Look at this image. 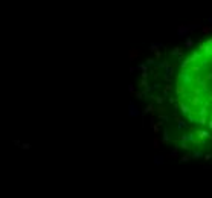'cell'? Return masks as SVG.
Masks as SVG:
<instances>
[{
	"label": "cell",
	"mask_w": 212,
	"mask_h": 198,
	"mask_svg": "<svg viewBox=\"0 0 212 198\" xmlns=\"http://www.w3.org/2000/svg\"><path fill=\"white\" fill-rule=\"evenodd\" d=\"M175 95L189 122L212 131V40L198 46L183 61Z\"/></svg>",
	"instance_id": "6da1fadb"
}]
</instances>
